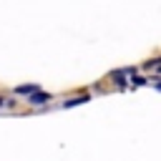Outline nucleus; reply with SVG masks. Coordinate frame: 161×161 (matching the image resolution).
<instances>
[{
	"label": "nucleus",
	"mask_w": 161,
	"mask_h": 161,
	"mask_svg": "<svg viewBox=\"0 0 161 161\" xmlns=\"http://www.w3.org/2000/svg\"><path fill=\"white\" fill-rule=\"evenodd\" d=\"M33 106H40V103H45V101H50V96L48 93H40V91H35V93H30V98H28Z\"/></svg>",
	"instance_id": "f257e3e1"
},
{
	"label": "nucleus",
	"mask_w": 161,
	"mask_h": 161,
	"mask_svg": "<svg viewBox=\"0 0 161 161\" xmlns=\"http://www.w3.org/2000/svg\"><path fill=\"white\" fill-rule=\"evenodd\" d=\"M86 101H88V96H75V98H70V101H65L63 106H65V108H70V106H78V103H86Z\"/></svg>",
	"instance_id": "f03ea898"
},
{
	"label": "nucleus",
	"mask_w": 161,
	"mask_h": 161,
	"mask_svg": "<svg viewBox=\"0 0 161 161\" xmlns=\"http://www.w3.org/2000/svg\"><path fill=\"white\" fill-rule=\"evenodd\" d=\"M35 91H38V86H33V83H30V86L25 83V86H18V88H15V93H35Z\"/></svg>",
	"instance_id": "7ed1b4c3"
},
{
	"label": "nucleus",
	"mask_w": 161,
	"mask_h": 161,
	"mask_svg": "<svg viewBox=\"0 0 161 161\" xmlns=\"http://www.w3.org/2000/svg\"><path fill=\"white\" fill-rule=\"evenodd\" d=\"M156 88H158V91H161V80H156Z\"/></svg>",
	"instance_id": "20e7f679"
},
{
	"label": "nucleus",
	"mask_w": 161,
	"mask_h": 161,
	"mask_svg": "<svg viewBox=\"0 0 161 161\" xmlns=\"http://www.w3.org/2000/svg\"><path fill=\"white\" fill-rule=\"evenodd\" d=\"M158 68H161V65H158Z\"/></svg>",
	"instance_id": "39448f33"
}]
</instances>
